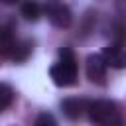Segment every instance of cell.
Listing matches in <instances>:
<instances>
[{"label": "cell", "instance_id": "cell-2", "mask_svg": "<svg viewBox=\"0 0 126 126\" xmlns=\"http://www.w3.org/2000/svg\"><path fill=\"white\" fill-rule=\"evenodd\" d=\"M85 110L89 114V120L100 126H110V124H120V112L116 102L112 100H87Z\"/></svg>", "mask_w": 126, "mask_h": 126}, {"label": "cell", "instance_id": "cell-7", "mask_svg": "<svg viewBox=\"0 0 126 126\" xmlns=\"http://www.w3.org/2000/svg\"><path fill=\"white\" fill-rule=\"evenodd\" d=\"M16 45V37H14V32L8 28V26H2L0 28V53L10 57L12 49Z\"/></svg>", "mask_w": 126, "mask_h": 126}, {"label": "cell", "instance_id": "cell-8", "mask_svg": "<svg viewBox=\"0 0 126 126\" xmlns=\"http://www.w3.org/2000/svg\"><path fill=\"white\" fill-rule=\"evenodd\" d=\"M20 12H22V16H24L28 22H37L39 16H41V8H39V4H37L35 0H26V2H22Z\"/></svg>", "mask_w": 126, "mask_h": 126}, {"label": "cell", "instance_id": "cell-3", "mask_svg": "<svg viewBox=\"0 0 126 126\" xmlns=\"http://www.w3.org/2000/svg\"><path fill=\"white\" fill-rule=\"evenodd\" d=\"M43 14L47 16V20H49L51 26L61 28V30L69 28L71 22H73V14H71L69 6L63 4L61 0H47L43 4Z\"/></svg>", "mask_w": 126, "mask_h": 126}, {"label": "cell", "instance_id": "cell-12", "mask_svg": "<svg viewBox=\"0 0 126 126\" xmlns=\"http://www.w3.org/2000/svg\"><path fill=\"white\" fill-rule=\"evenodd\" d=\"M0 2H4V4H8V6H10V4H16L18 0H0Z\"/></svg>", "mask_w": 126, "mask_h": 126}, {"label": "cell", "instance_id": "cell-11", "mask_svg": "<svg viewBox=\"0 0 126 126\" xmlns=\"http://www.w3.org/2000/svg\"><path fill=\"white\" fill-rule=\"evenodd\" d=\"M43 124H55V118L51 114H39L35 118V126H43Z\"/></svg>", "mask_w": 126, "mask_h": 126}, {"label": "cell", "instance_id": "cell-4", "mask_svg": "<svg viewBox=\"0 0 126 126\" xmlns=\"http://www.w3.org/2000/svg\"><path fill=\"white\" fill-rule=\"evenodd\" d=\"M106 63L102 59V55L98 53H91L87 57V77L91 83H96V85H104L106 83Z\"/></svg>", "mask_w": 126, "mask_h": 126}, {"label": "cell", "instance_id": "cell-5", "mask_svg": "<svg viewBox=\"0 0 126 126\" xmlns=\"http://www.w3.org/2000/svg\"><path fill=\"white\" fill-rule=\"evenodd\" d=\"M100 55H102L104 63L110 65V67H114V69H124V65H126V57H124V49H122L120 41L106 45Z\"/></svg>", "mask_w": 126, "mask_h": 126}, {"label": "cell", "instance_id": "cell-10", "mask_svg": "<svg viewBox=\"0 0 126 126\" xmlns=\"http://www.w3.org/2000/svg\"><path fill=\"white\" fill-rule=\"evenodd\" d=\"M14 102V89L6 83H0V110L8 108Z\"/></svg>", "mask_w": 126, "mask_h": 126}, {"label": "cell", "instance_id": "cell-1", "mask_svg": "<svg viewBox=\"0 0 126 126\" xmlns=\"http://www.w3.org/2000/svg\"><path fill=\"white\" fill-rule=\"evenodd\" d=\"M59 57L61 59L55 65H51L49 75H51V79L57 87H69L77 79V59H75V55L69 47H63L59 51Z\"/></svg>", "mask_w": 126, "mask_h": 126}, {"label": "cell", "instance_id": "cell-9", "mask_svg": "<svg viewBox=\"0 0 126 126\" xmlns=\"http://www.w3.org/2000/svg\"><path fill=\"white\" fill-rule=\"evenodd\" d=\"M32 53V43L30 41H16L12 53H10V59L14 61H26Z\"/></svg>", "mask_w": 126, "mask_h": 126}, {"label": "cell", "instance_id": "cell-6", "mask_svg": "<svg viewBox=\"0 0 126 126\" xmlns=\"http://www.w3.org/2000/svg\"><path fill=\"white\" fill-rule=\"evenodd\" d=\"M85 104H87V100H83V98H65L61 102V108H63V112H65L67 118L77 120L85 112Z\"/></svg>", "mask_w": 126, "mask_h": 126}]
</instances>
